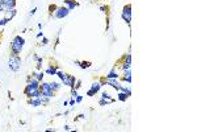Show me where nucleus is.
I'll list each match as a JSON object with an SVG mask.
<instances>
[{"label": "nucleus", "instance_id": "obj_1", "mask_svg": "<svg viewBox=\"0 0 197 132\" xmlns=\"http://www.w3.org/2000/svg\"><path fill=\"white\" fill-rule=\"evenodd\" d=\"M25 45V40L22 39L21 36H14L13 41L11 42V50H12V54L14 55H19L21 53L22 48Z\"/></svg>", "mask_w": 197, "mask_h": 132}, {"label": "nucleus", "instance_id": "obj_2", "mask_svg": "<svg viewBox=\"0 0 197 132\" xmlns=\"http://www.w3.org/2000/svg\"><path fill=\"white\" fill-rule=\"evenodd\" d=\"M40 90H41V95L48 96V98H53L55 94V91H53L51 87H50V83L49 82H45V81H42L40 83Z\"/></svg>", "mask_w": 197, "mask_h": 132}, {"label": "nucleus", "instance_id": "obj_3", "mask_svg": "<svg viewBox=\"0 0 197 132\" xmlns=\"http://www.w3.org/2000/svg\"><path fill=\"white\" fill-rule=\"evenodd\" d=\"M24 95H26L28 98H40L41 90L40 87H30L29 85H26L24 89Z\"/></svg>", "mask_w": 197, "mask_h": 132}, {"label": "nucleus", "instance_id": "obj_4", "mask_svg": "<svg viewBox=\"0 0 197 132\" xmlns=\"http://www.w3.org/2000/svg\"><path fill=\"white\" fill-rule=\"evenodd\" d=\"M8 66H9V69L12 71H17L20 69V66H21V58L19 55L12 54L9 57V61H8Z\"/></svg>", "mask_w": 197, "mask_h": 132}, {"label": "nucleus", "instance_id": "obj_5", "mask_svg": "<svg viewBox=\"0 0 197 132\" xmlns=\"http://www.w3.org/2000/svg\"><path fill=\"white\" fill-rule=\"evenodd\" d=\"M131 9H133L131 4H126L125 7L122 8V12H121L122 20L129 25H130V23H131Z\"/></svg>", "mask_w": 197, "mask_h": 132}, {"label": "nucleus", "instance_id": "obj_6", "mask_svg": "<svg viewBox=\"0 0 197 132\" xmlns=\"http://www.w3.org/2000/svg\"><path fill=\"white\" fill-rule=\"evenodd\" d=\"M70 13L69 8H66L64 5H62V7H57V9H55V12L53 13V16L55 17V19H64V17H67Z\"/></svg>", "mask_w": 197, "mask_h": 132}, {"label": "nucleus", "instance_id": "obj_7", "mask_svg": "<svg viewBox=\"0 0 197 132\" xmlns=\"http://www.w3.org/2000/svg\"><path fill=\"white\" fill-rule=\"evenodd\" d=\"M100 89H101V83L100 82H93L92 85H91V87H89V90L87 91V95L88 96H93V95H96L99 91H100Z\"/></svg>", "mask_w": 197, "mask_h": 132}, {"label": "nucleus", "instance_id": "obj_8", "mask_svg": "<svg viewBox=\"0 0 197 132\" xmlns=\"http://www.w3.org/2000/svg\"><path fill=\"white\" fill-rule=\"evenodd\" d=\"M122 70H125V69H130L131 67V53H128V54H125L122 57Z\"/></svg>", "mask_w": 197, "mask_h": 132}, {"label": "nucleus", "instance_id": "obj_9", "mask_svg": "<svg viewBox=\"0 0 197 132\" xmlns=\"http://www.w3.org/2000/svg\"><path fill=\"white\" fill-rule=\"evenodd\" d=\"M63 5L66 8H69V11H74L76 7H78V1L76 0H64L63 1Z\"/></svg>", "mask_w": 197, "mask_h": 132}, {"label": "nucleus", "instance_id": "obj_10", "mask_svg": "<svg viewBox=\"0 0 197 132\" xmlns=\"http://www.w3.org/2000/svg\"><path fill=\"white\" fill-rule=\"evenodd\" d=\"M75 83H76V78L74 77V75H70V74H69V77H67L66 81L63 82L64 86H69V87H71V89H74Z\"/></svg>", "mask_w": 197, "mask_h": 132}, {"label": "nucleus", "instance_id": "obj_11", "mask_svg": "<svg viewBox=\"0 0 197 132\" xmlns=\"http://www.w3.org/2000/svg\"><path fill=\"white\" fill-rule=\"evenodd\" d=\"M28 104L32 107H40L42 106V101L41 98H28Z\"/></svg>", "mask_w": 197, "mask_h": 132}, {"label": "nucleus", "instance_id": "obj_12", "mask_svg": "<svg viewBox=\"0 0 197 132\" xmlns=\"http://www.w3.org/2000/svg\"><path fill=\"white\" fill-rule=\"evenodd\" d=\"M122 73H123L122 79L126 82V83L130 85L131 83V69H125V70H122Z\"/></svg>", "mask_w": 197, "mask_h": 132}, {"label": "nucleus", "instance_id": "obj_13", "mask_svg": "<svg viewBox=\"0 0 197 132\" xmlns=\"http://www.w3.org/2000/svg\"><path fill=\"white\" fill-rule=\"evenodd\" d=\"M105 79H120V74L117 73V70H116V66L113 67V69L110 70L109 73H108L107 75H105Z\"/></svg>", "mask_w": 197, "mask_h": 132}, {"label": "nucleus", "instance_id": "obj_14", "mask_svg": "<svg viewBox=\"0 0 197 132\" xmlns=\"http://www.w3.org/2000/svg\"><path fill=\"white\" fill-rule=\"evenodd\" d=\"M105 85H108V86L118 90V87H120V85H121V83L118 82V79H105Z\"/></svg>", "mask_w": 197, "mask_h": 132}, {"label": "nucleus", "instance_id": "obj_15", "mask_svg": "<svg viewBox=\"0 0 197 132\" xmlns=\"http://www.w3.org/2000/svg\"><path fill=\"white\" fill-rule=\"evenodd\" d=\"M16 13H17L16 8H12V9H7V11L4 12V17H5L7 20H9V21H11V20H12L13 17L16 16Z\"/></svg>", "mask_w": 197, "mask_h": 132}, {"label": "nucleus", "instance_id": "obj_16", "mask_svg": "<svg viewBox=\"0 0 197 132\" xmlns=\"http://www.w3.org/2000/svg\"><path fill=\"white\" fill-rule=\"evenodd\" d=\"M1 3L5 5V8H7V9L16 8V0H1Z\"/></svg>", "mask_w": 197, "mask_h": 132}, {"label": "nucleus", "instance_id": "obj_17", "mask_svg": "<svg viewBox=\"0 0 197 132\" xmlns=\"http://www.w3.org/2000/svg\"><path fill=\"white\" fill-rule=\"evenodd\" d=\"M57 70H58V67L57 66H54V65H49L48 67H46V70H45V73L48 75H55V73H57Z\"/></svg>", "mask_w": 197, "mask_h": 132}, {"label": "nucleus", "instance_id": "obj_18", "mask_svg": "<svg viewBox=\"0 0 197 132\" xmlns=\"http://www.w3.org/2000/svg\"><path fill=\"white\" fill-rule=\"evenodd\" d=\"M40 83H41V82L38 81V79H36V78H34L33 75H32V78L29 79L28 82H26V85H29V86H30V87H40Z\"/></svg>", "mask_w": 197, "mask_h": 132}, {"label": "nucleus", "instance_id": "obj_19", "mask_svg": "<svg viewBox=\"0 0 197 132\" xmlns=\"http://www.w3.org/2000/svg\"><path fill=\"white\" fill-rule=\"evenodd\" d=\"M55 75H57V77L61 79V81H62V83H63V82L67 79V77H69V74H67V73L62 71V70H59V69L57 70V73H55Z\"/></svg>", "mask_w": 197, "mask_h": 132}, {"label": "nucleus", "instance_id": "obj_20", "mask_svg": "<svg viewBox=\"0 0 197 132\" xmlns=\"http://www.w3.org/2000/svg\"><path fill=\"white\" fill-rule=\"evenodd\" d=\"M75 63L79 67H82V69H87V67H89L91 65H92L89 61H75Z\"/></svg>", "mask_w": 197, "mask_h": 132}, {"label": "nucleus", "instance_id": "obj_21", "mask_svg": "<svg viewBox=\"0 0 197 132\" xmlns=\"http://www.w3.org/2000/svg\"><path fill=\"white\" fill-rule=\"evenodd\" d=\"M49 83H50V87H51V90H53V91H55V93L59 91L61 87H62V85L59 83V82H49Z\"/></svg>", "mask_w": 197, "mask_h": 132}, {"label": "nucleus", "instance_id": "obj_22", "mask_svg": "<svg viewBox=\"0 0 197 132\" xmlns=\"http://www.w3.org/2000/svg\"><path fill=\"white\" fill-rule=\"evenodd\" d=\"M32 75H33L36 79H38L40 82H42L43 81V77H45V74H43L42 71H34V73H32Z\"/></svg>", "mask_w": 197, "mask_h": 132}, {"label": "nucleus", "instance_id": "obj_23", "mask_svg": "<svg viewBox=\"0 0 197 132\" xmlns=\"http://www.w3.org/2000/svg\"><path fill=\"white\" fill-rule=\"evenodd\" d=\"M117 99L121 102H126V99H128V95H126L125 93L122 91H117Z\"/></svg>", "mask_w": 197, "mask_h": 132}, {"label": "nucleus", "instance_id": "obj_24", "mask_svg": "<svg viewBox=\"0 0 197 132\" xmlns=\"http://www.w3.org/2000/svg\"><path fill=\"white\" fill-rule=\"evenodd\" d=\"M40 98H41V101H42V106L49 104V103H50V101H51V98H48V96H43V95H41Z\"/></svg>", "mask_w": 197, "mask_h": 132}, {"label": "nucleus", "instance_id": "obj_25", "mask_svg": "<svg viewBox=\"0 0 197 132\" xmlns=\"http://www.w3.org/2000/svg\"><path fill=\"white\" fill-rule=\"evenodd\" d=\"M99 103H100V106H108V104H110L112 102H110V101H108V99H102V98H100Z\"/></svg>", "mask_w": 197, "mask_h": 132}, {"label": "nucleus", "instance_id": "obj_26", "mask_svg": "<svg viewBox=\"0 0 197 132\" xmlns=\"http://www.w3.org/2000/svg\"><path fill=\"white\" fill-rule=\"evenodd\" d=\"M8 23H9V20H7L5 17H1V19H0V26H5Z\"/></svg>", "mask_w": 197, "mask_h": 132}, {"label": "nucleus", "instance_id": "obj_27", "mask_svg": "<svg viewBox=\"0 0 197 132\" xmlns=\"http://www.w3.org/2000/svg\"><path fill=\"white\" fill-rule=\"evenodd\" d=\"M55 9H57V5H50L49 7V15L50 16H53V13L55 12Z\"/></svg>", "mask_w": 197, "mask_h": 132}, {"label": "nucleus", "instance_id": "obj_28", "mask_svg": "<svg viewBox=\"0 0 197 132\" xmlns=\"http://www.w3.org/2000/svg\"><path fill=\"white\" fill-rule=\"evenodd\" d=\"M79 94H78V90L76 89H71V98H76Z\"/></svg>", "mask_w": 197, "mask_h": 132}, {"label": "nucleus", "instance_id": "obj_29", "mask_svg": "<svg viewBox=\"0 0 197 132\" xmlns=\"http://www.w3.org/2000/svg\"><path fill=\"white\" fill-rule=\"evenodd\" d=\"M69 104L71 106V108H74V107H75V104H76V101H75V98H71V101L69 102Z\"/></svg>", "mask_w": 197, "mask_h": 132}, {"label": "nucleus", "instance_id": "obj_30", "mask_svg": "<svg viewBox=\"0 0 197 132\" xmlns=\"http://www.w3.org/2000/svg\"><path fill=\"white\" fill-rule=\"evenodd\" d=\"M80 86H82V82H80V81H78V79H76V83H75L74 89H76V90H79V89H80Z\"/></svg>", "mask_w": 197, "mask_h": 132}, {"label": "nucleus", "instance_id": "obj_31", "mask_svg": "<svg viewBox=\"0 0 197 132\" xmlns=\"http://www.w3.org/2000/svg\"><path fill=\"white\" fill-rule=\"evenodd\" d=\"M41 44H42V45H48L49 44V39H46L45 36L42 37V41H41Z\"/></svg>", "mask_w": 197, "mask_h": 132}, {"label": "nucleus", "instance_id": "obj_32", "mask_svg": "<svg viewBox=\"0 0 197 132\" xmlns=\"http://www.w3.org/2000/svg\"><path fill=\"white\" fill-rule=\"evenodd\" d=\"M5 11H7V8H5V5L3 4V3H0V13H1V12H5Z\"/></svg>", "mask_w": 197, "mask_h": 132}, {"label": "nucleus", "instance_id": "obj_33", "mask_svg": "<svg viewBox=\"0 0 197 132\" xmlns=\"http://www.w3.org/2000/svg\"><path fill=\"white\" fill-rule=\"evenodd\" d=\"M75 101H76V103H80V102L83 101V95H78V96L75 98Z\"/></svg>", "mask_w": 197, "mask_h": 132}, {"label": "nucleus", "instance_id": "obj_34", "mask_svg": "<svg viewBox=\"0 0 197 132\" xmlns=\"http://www.w3.org/2000/svg\"><path fill=\"white\" fill-rule=\"evenodd\" d=\"M80 119H86V115H84V114H80V115H78L76 120H80Z\"/></svg>", "mask_w": 197, "mask_h": 132}, {"label": "nucleus", "instance_id": "obj_35", "mask_svg": "<svg viewBox=\"0 0 197 132\" xmlns=\"http://www.w3.org/2000/svg\"><path fill=\"white\" fill-rule=\"evenodd\" d=\"M107 9H108L107 7H104V5H100V11H101V12H107Z\"/></svg>", "mask_w": 197, "mask_h": 132}, {"label": "nucleus", "instance_id": "obj_36", "mask_svg": "<svg viewBox=\"0 0 197 132\" xmlns=\"http://www.w3.org/2000/svg\"><path fill=\"white\" fill-rule=\"evenodd\" d=\"M36 11H37V8H33V9H32L30 12H29V16H33V15L36 13Z\"/></svg>", "mask_w": 197, "mask_h": 132}, {"label": "nucleus", "instance_id": "obj_37", "mask_svg": "<svg viewBox=\"0 0 197 132\" xmlns=\"http://www.w3.org/2000/svg\"><path fill=\"white\" fill-rule=\"evenodd\" d=\"M36 37H37V39H41V37H43V32H38Z\"/></svg>", "mask_w": 197, "mask_h": 132}, {"label": "nucleus", "instance_id": "obj_38", "mask_svg": "<svg viewBox=\"0 0 197 132\" xmlns=\"http://www.w3.org/2000/svg\"><path fill=\"white\" fill-rule=\"evenodd\" d=\"M64 130H66V131H70V130H71V128H70L69 125H64Z\"/></svg>", "mask_w": 197, "mask_h": 132}, {"label": "nucleus", "instance_id": "obj_39", "mask_svg": "<svg viewBox=\"0 0 197 132\" xmlns=\"http://www.w3.org/2000/svg\"><path fill=\"white\" fill-rule=\"evenodd\" d=\"M0 37H1V32H0Z\"/></svg>", "mask_w": 197, "mask_h": 132}, {"label": "nucleus", "instance_id": "obj_40", "mask_svg": "<svg viewBox=\"0 0 197 132\" xmlns=\"http://www.w3.org/2000/svg\"><path fill=\"white\" fill-rule=\"evenodd\" d=\"M0 45H1V41H0Z\"/></svg>", "mask_w": 197, "mask_h": 132}, {"label": "nucleus", "instance_id": "obj_41", "mask_svg": "<svg viewBox=\"0 0 197 132\" xmlns=\"http://www.w3.org/2000/svg\"><path fill=\"white\" fill-rule=\"evenodd\" d=\"M0 3H1V0H0Z\"/></svg>", "mask_w": 197, "mask_h": 132}]
</instances>
